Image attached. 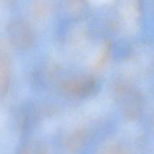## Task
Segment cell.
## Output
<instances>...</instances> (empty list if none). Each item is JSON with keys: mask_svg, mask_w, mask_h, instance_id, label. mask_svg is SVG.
<instances>
[{"mask_svg": "<svg viewBox=\"0 0 154 154\" xmlns=\"http://www.w3.org/2000/svg\"><path fill=\"white\" fill-rule=\"evenodd\" d=\"M10 35L12 42L20 49L29 48L33 43L32 30L24 20H17L11 25Z\"/></svg>", "mask_w": 154, "mask_h": 154, "instance_id": "obj_1", "label": "cell"}, {"mask_svg": "<svg viewBox=\"0 0 154 154\" xmlns=\"http://www.w3.org/2000/svg\"><path fill=\"white\" fill-rule=\"evenodd\" d=\"M96 83L93 78H81L66 81L63 84V89L75 96H87L96 90Z\"/></svg>", "mask_w": 154, "mask_h": 154, "instance_id": "obj_2", "label": "cell"}, {"mask_svg": "<svg viewBox=\"0 0 154 154\" xmlns=\"http://www.w3.org/2000/svg\"><path fill=\"white\" fill-rule=\"evenodd\" d=\"M87 141V135L86 132L83 130H78L74 132L68 141L70 146H81Z\"/></svg>", "mask_w": 154, "mask_h": 154, "instance_id": "obj_3", "label": "cell"}, {"mask_svg": "<svg viewBox=\"0 0 154 154\" xmlns=\"http://www.w3.org/2000/svg\"><path fill=\"white\" fill-rule=\"evenodd\" d=\"M50 6L48 5V2H38V5L35 6V10L38 13H46L49 11Z\"/></svg>", "mask_w": 154, "mask_h": 154, "instance_id": "obj_4", "label": "cell"}]
</instances>
